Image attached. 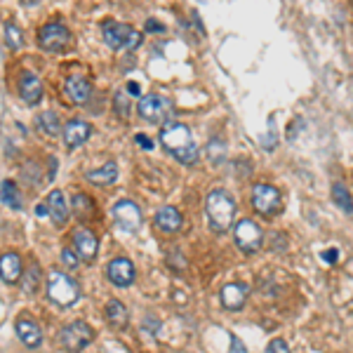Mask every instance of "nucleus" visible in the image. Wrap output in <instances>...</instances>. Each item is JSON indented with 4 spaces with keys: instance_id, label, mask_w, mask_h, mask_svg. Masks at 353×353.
<instances>
[{
    "instance_id": "dca6fc26",
    "label": "nucleus",
    "mask_w": 353,
    "mask_h": 353,
    "mask_svg": "<svg viewBox=\"0 0 353 353\" xmlns=\"http://www.w3.org/2000/svg\"><path fill=\"white\" fill-rule=\"evenodd\" d=\"M48 208H50V219L54 221V226H64L68 217H71V208L66 203V196L61 191H52L48 196Z\"/></svg>"
},
{
    "instance_id": "ddd939ff",
    "label": "nucleus",
    "mask_w": 353,
    "mask_h": 353,
    "mask_svg": "<svg viewBox=\"0 0 353 353\" xmlns=\"http://www.w3.org/2000/svg\"><path fill=\"white\" fill-rule=\"evenodd\" d=\"M219 301L226 311H241L245 301H248V285H243V283H229V285L221 288Z\"/></svg>"
},
{
    "instance_id": "4be33fe9",
    "label": "nucleus",
    "mask_w": 353,
    "mask_h": 353,
    "mask_svg": "<svg viewBox=\"0 0 353 353\" xmlns=\"http://www.w3.org/2000/svg\"><path fill=\"white\" fill-rule=\"evenodd\" d=\"M106 321H109V325L113 330H123L130 321L128 306H125L121 299H111L109 304H106Z\"/></svg>"
},
{
    "instance_id": "2f4dec72",
    "label": "nucleus",
    "mask_w": 353,
    "mask_h": 353,
    "mask_svg": "<svg viewBox=\"0 0 353 353\" xmlns=\"http://www.w3.org/2000/svg\"><path fill=\"white\" fill-rule=\"evenodd\" d=\"M134 139H137V144H139L141 149H146V151H151V149H153L151 139H149V137H146V134H137Z\"/></svg>"
},
{
    "instance_id": "473e14b6",
    "label": "nucleus",
    "mask_w": 353,
    "mask_h": 353,
    "mask_svg": "<svg viewBox=\"0 0 353 353\" xmlns=\"http://www.w3.org/2000/svg\"><path fill=\"white\" fill-rule=\"evenodd\" d=\"M146 31H151V33H158V31H163V26L158 24L156 19H149V21H146Z\"/></svg>"
},
{
    "instance_id": "cd10ccee",
    "label": "nucleus",
    "mask_w": 353,
    "mask_h": 353,
    "mask_svg": "<svg viewBox=\"0 0 353 353\" xmlns=\"http://www.w3.org/2000/svg\"><path fill=\"white\" fill-rule=\"evenodd\" d=\"M28 276H31V281L26 278L24 285H21V288H24V292H26V294H33V292H36V288H38L36 283H38V278H41V269H38V266H31Z\"/></svg>"
},
{
    "instance_id": "c85d7f7f",
    "label": "nucleus",
    "mask_w": 353,
    "mask_h": 353,
    "mask_svg": "<svg viewBox=\"0 0 353 353\" xmlns=\"http://www.w3.org/2000/svg\"><path fill=\"white\" fill-rule=\"evenodd\" d=\"M78 261H81V257H78V252H73V250H68V248L61 250V264H64L66 269H76Z\"/></svg>"
},
{
    "instance_id": "423d86ee",
    "label": "nucleus",
    "mask_w": 353,
    "mask_h": 353,
    "mask_svg": "<svg viewBox=\"0 0 353 353\" xmlns=\"http://www.w3.org/2000/svg\"><path fill=\"white\" fill-rule=\"evenodd\" d=\"M137 109L146 123H168L170 113H172V101L161 94H146L139 99Z\"/></svg>"
},
{
    "instance_id": "c756f323",
    "label": "nucleus",
    "mask_w": 353,
    "mask_h": 353,
    "mask_svg": "<svg viewBox=\"0 0 353 353\" xmlns=\"http://www.w3.org/2000/svg\"><path fill=\"white\" fill-rule=\"evenodd\" d=\"M266 353H290V346L285 339H273L266 344Z\"/></svg>"
},
{
    "instance_id": "20e7f679",
    "label": "nucleus",
    "mask_w": 353,
    "mask_h": 353,
    "mask_svg": "<svg viewBox=\"0 0 353 353\" xmlns=\"http://www.w3.org/2000/svg\"><path fill=\"white\" fill-rule=\"evenodd\" d=\"M94 339V330L88 325L85 321H76V323H68L57 332V344L61 346L64 351L78 353L83 351L85 346H90Z\"/></svg>"
},
{
    "instance_id": "5701e85b",
    "label": "nucleus",
    "mask_w": 353,
    "mask_h": 353,
    "mask_svg": "<svg viewBox=\"0 0 353 353\" xmlns=\"http://www.w3.org/2000/svg\"><path fill=\"white\" fill-rule=\"evenodd\" d=\"M3 203L8 205L10 210H21L24 208V201H21L19 191H17V184L10 179H3Z\"/></svg>"
},
{
    "instance_id": "39448f33",
    "label": "nucleus",
    "mask_w": 353,
    "mask_h": 353,
    "mask_svg": "<svg viewBox=\"0 0 353 353\" xmlns=\"http://www.w3.org/2000/svg\"><path fill=\"white\" fill-rule=\"evenodd\" d=\"M104 43L111 50L121 52V50H137L141 45V33L134 31L128 24H104Z\"/></svg>"
},
{
    "instance_id": "f03ea898",
    "label": "nucleus",
    "mask_w": 353,
    "mask_h": 353,
    "mask_svg": "<svg viewBox=\"0 0 353 353\" xmlns=\"http://www.w3.org/2000/svg\"><path fill=\"white\" fill-rule=\"evenodd\" d=\"M205 212H208L210 229L214 233H226L233 226V217H236V201L229 191L214 189L210 191L208 201H205Z\"/></svg>"
},
{
    "instance_id": "4468645a",
    "label": "nucleus",
    "mask_w": 353,
    "mask_h": 353,
    "mask_svg": "<svg viewBox=\"0 0 353 353\" xmlns=\"http://www.w3.org/2000/svg\"><path fill=\"white\" fill-rule=\"evenodd\" d=\"M14 330H17V337H19V341L26 349H38V346L43 344L41 327H38V323L31 321V318H19Z\"/></svg>"
},
{
    "instance_id": "393cba45",
    "label": "nucleus",
    "mask_w": 353,
    "mask_h": 353,
    "mask_svg": "<svg viewBox=\"0 0 353 353\" xmlns=\"http://www.w3.org/2000/svg\"><path fill=\"white\" fill-rule=\"evenodd\" d=\"M38 128H41V132L48 137L59 134V118H57V113L54 111L41 113V116H38Z\"/></svg>"
},
{
    "instance_id": "a211bd4d",
    "label": "nucleus",
    "mask_w": 353,
    "mask_h": 353,
    "mask_svg": "<svg viewBox=\"0 0 353 353\" xmlns=\"http://www.w3.org/2000/svg\"><path fill=\"white\" fill-rule=\"evenodd\" d=\"M68 99L73 101V104H88L90 94H92V88H90L88 78L83 76H71L66 78V85H64Z\"/></svg>"
},
{
    "instance_id": "c9c22d12",
    "label": "nucleus",
    "mask_w": 353,
    "mask_h": 353,
    "mask_svg": "<svg viewBox=\"0 0 353 353\" xmlns=\"http://www.w3.org/2000/svg\"><path fill=\"white\" fill-rule=\"evenodd\" d=\"M231 344H233V351H238V353H243V351H245V349H243V344H241V341H238L236 337L231 339Z\"/></svg>"
},
{
    "instance_id": "a878e982",
    "label": "nucleus",
    "mask_w": 353,
    "mask_h": 353,
    "mask_svg": "<svg viewBox=\"0 0 353 353\" xmlns=\"http://www.w3.org/2000/svg\"><path fill=\"white\" fill-rule=\"evenodd\" d=\"M332 198H334V203H337L346 214H353V201H351V196H349V189H346L344 184H334L332 186Z\"/></svg>"
},
{
    "instance_id": "bb28decb",
    "label": "nucleus",
    "mask_w": 353,
    "mask_h": 353,
    "mask_svg": "<svg viewBox=\"0 0 353 353\" xmlns=\"http://www.w3.org/2000/svg\"><path fill=\"white\" fill-rule=\"evenodd\" d=\"M3 36H5V45H8L10 50H19L21 45H24V36H21V31L14 24H10V21L3 26Z\"/></svg>"
},
{
    "instance_id": "9d476101",
    "label": "nucleus",
    "mask_w": 353,
    "mask_h": 353,
    "mask_svg": "<svg viewBox=\"0 0 353 353\" xmlns=\"http://www.w3.org/2000/svg\"><path fill=\"white\" fill-rule=\"evenodd\" d=\"M113 219H116V224L128 233H137L141 226V221H144L141 219L139 205L132 201H118L113 205Z\"/></svg>"
},
{
    "instance_id": "6e6552de",
    "label": "nucleus",
    "mask_w": 353,
    "mask_h": 353,
    "mask_svg": "<svg viewBox=\"0 0 353 353\" xmlns=\"http://www.w3.org/2000/svg\"><path fill=\"white\" fill-rule=\"evenodd\" d=\"M252 208L257 210L261 217H273L276 212H281V193L269 184H257L252 189Z\"/></svg>"
},
{
    "instance_id": "9b49d317",
    "label": "nucleus",
    "mask_w": 353,
    "mask_h": 353,
    "mask_svg": "<svg viewBox=\"0 0 353 353\" xmlns=\"http://www.w3.org/2000/svg\"><path fill=\"white\" fill-rule=\"evenodd\" d=\"M106 276H109V281L116 288H130L134 283L137 271H134V264L128 257H116L106 266Z\"/></svg>"
},
{
    "instance_id": "7ed1b4c3",
    "label": "nucleus",
    "mask_w": 353,
    "mask_h": 353,
    "mask_svg": "<svg viewBox=\"0 0 353 353\" xmlns=\"http://www.w3.org/2000/svg\"><path fill=\"white\" fill-rule=\"evenodd\" d=\"M48 297L59 306H71L81 299V288L64 271H50L48 276Z\"/></svg>"
},
{
    "instance_id": "b1692460",
    "label": "nucleus",
    "mask_w": 353,
    "mask_h": 353,
    "mask_svg": "<svg viewBox=\"0 0 353 353\" xmlns=\"http://www.w3.org/2000/svg\"><path fill=\"white\" fill-rule=\"evenodd\" d=\"M73 212H76L78 219H92L94 217V205L88 196L78 193V196H73Z\"/></svg>"
},
{
    "instance_id": "4c0bfd02",
    "label": "nucleus",
    "mask_w": 353,
    "mask_h": 353,
    "mask_svg": "<svg viewBox=\"0 0 353 353\" xmlns=\"http://www.w3.org/2000/svg\"><path fill=\"white\" fill-rule=\"evenodd\" d=\"M21 3H24V5H36L38 0H21Z\"/></svg>"
},
{
    "instance_id": "412c9836",
    "label": "nucleus",
    "mask_w": 353,
    "mask_h": 353,
    "mask_svg": "<svg viewBox=\"0 0 353 353\" xmlns=\"http://www.w3.org/2000/svg\"><path fill=\"white\" fill-rule=\"evenodd\" d=\"M19 94L21 99L26 101V104H38L43 97V85L38 81L33 73H26V76H21V83H19Z\"/></svg>"
},
{
    "instance_id": "aec40b11",
    "label": "nucleus",
    "mask_w": 353,
    "mask_h": 353,
    "mask_svg": "<svg viewBox=\"0 0 353 353\" xmlns=\"http://www.w3.org/2000/svg\"><path fill=\"white\" fill-rule=\"evenodd\" d=\"M85 179H88L90 184H94V186H111V184H116L118 165L113 163V161H106L104 165H101V168L85 172Z\"/></svg>"
},
{
    "instance_id": "7c9ffc66",
    "label": "nucleus",
    "mask_w": 353,
    "mask_h": 353,
    "mask_svg": "<svg viewBox=\"0 0 353 353\" xmlns=\"http://www.w3.org/2000/svg\"><path fill=\"white\" fill-rule=\"evenodd\" d=\"M128 94L125 92H118L116 94V111H118V116H128V111H130V104H128Z\"/></svg>"
},
{
    "instance_id": "72a5a7b5",
    "label": "nucleus",
    "mask_w": 353,
    "mask_h": 353,
    "mask_svg": "<svg viewBox=\"0 0 353 353\" xmlns=\"http://www.w3.org/2000/svg\"><path fill=\"white\" fill-rule=\"evenodd\" d=\"M323 259L330 261V264H334V261H337V250H325V252H323Z\"/></svg>"
},
{
    "instance_id": "e433bc0d",
    "label": "nucleus",
    "mask_w": 353,
    "mask_h": 353,
    "mask_svg": "<svg viewBox=\"0 0 353 353\" xmlns=\"http://www.w3.org/2000/svg\"><path fill=\"white\" fill-rule=\"evenodd\" d=\"M128 92H130V94H139V88H137L134 83H130V85H128Z\"/></svg>"
},
{
    "instance_id": "1a4fd4ad",
    "label": "nucleus",
    "mask_w": 353,
    "mask_h": 353,
    "mask_svg": "<svg viewBox=\"0 0 353 353\" xmlns=\"http://www.w3.org/2000/svg\"><path fill=\"white\" fill-rule=\"evenodd\" d=\"M38 43L48 52H61L71 43V33H68V28L64 24L50 21V24L41 26V31H38Z\"/></svg>"
},
{
    "instance_id": "6ab92c4d",
    "label": "nucleus",
    "mask_w": 353,
    "mask_h": 353,
    "mask_svg": "<svg viewBox=\"0 0 353 353\" xmlns=\"http://www.w3.org/2000/svg\"><path fill=\"white\" fill-rule=\"evenodd\" d=\"M0 276L5 285H14L21 278V259L17 252H3L0 257Z\"/></svg>"
},
{
    "instance_id": "f3484780",
    "label": "nucleus",
    "mask_w": 353,
    "mask_h": 353,
    "mask_svg": "<svg viewBox=\"0 0 353 353\" xmlns=\"http://www.w3.org/2000/svg\"><path fill=\"white\" fill-rule=\"evenodd\" d=\"M181 224H184V217H181V212L172 208V205H165V208L156 212V226L163 233H176L181 229Z\"/></svg>"
},
{
    "instance_id": "f257e3e1",
    "label": "nucleus",
    "mask_w": 353,
    "mask_h": 353,
    "mask_svg": "<svg viewBox=\"0 0 353 353\" xmlns=\"http://www.w3.org/2000/svg\"><path fill=\"white\" fill-rule=\"evenodd\" d=\"M161 144L168 149L181 165H193L198 161V146L193 144L191 132L184 123L168 121L161 130Z\"/></svg>"
},
{
    "instance_id": "f704fd0d",
    "label": "nucleus",
    "mask_w": 353,
    "mask_h": 353,
    "mask_svg": "<svg viewBox=\"0 0 353 353\" xmlns=\"http://www.w3.org/2000/svg\"><path fill=\"white\" fill-rule=\"evenodd\" d=\"M36 214H38V217H45V214H50V208H48V205H38Z\"/></svg>"
},
{
    "instance_id": "2eb2a0df",
    "label": "nucleus",
    "mask_w": 353,
    "mask_h": 353,
    "mask_svg": "<svg viewBox=\"0 0 353 353\" xmlns=\"http://www.w3.org/2000/svg\"><path fill=\"white\" fill-rule=\"evenodd\" d=\"M90 132H92V128H90V123L85 121H71L66 123L64 128V144L68 146V149H78V146H83L85 141H88Z\"/></svg>"
},
{
    "instance_id": "f8f14e48",
    "label": "nucleus",
    "mask_w": 353,
    "mask_h": 353,
    "mask_svg": "<svg viewBox=\"0 0 353 353\" xmlns=\"http://www.w3.org/2000/svg\"><path fill=\"white\" fill-rule=\"evenodd\" d=\"M73 248L83 261H94L97 252H99V241L90 229H78L73 233Z\"/></svg>"
},
{
    "instance_id": "0eeeda50",
    "label": "nucleus",
    "mask_w": 353,
    "mask_h": 353,
    "mask_svg": "<svg viewBox=\"0 0 353 353\" xmlns=\"http://www.w3.org/2000/svg\"><path fill=\"white\" fill-rule=\"evenodd\" d=\"M233 238H236V245L245 254H254L261 248V243H264V233H261L259 224H254L252 219L238 221Z\"/></svg>"
}]
</instances>
